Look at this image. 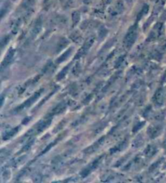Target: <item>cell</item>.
Wrapping results in <instances>:
<instances>
[{
    "instance_id": "1",
    "label": "cell",
    "mask_w": 166,
    "mask_h": 183,
    "mask_svg": "<svg viewBox=\"0 0 166 183\" xmlns=\"http://www.w3.org/2000/svg\"><path fill=\"white\" fill-rule=\"evenodd\" d=\"M137 35V27L136 26H134L131 29L129 30L128 33L126 35V38H125V43L127 46H131L135 40V38H136Z\"/></svg>"
},
{
    "instance_id": "2",
    "label": "cell",
    "mask_w": 166,
    "mask_h": 183,
    "mask_svg": "<svg viewBox=\"0 0 166 183\" xmlns=\"http://www.w3.org/2000/svg\"><path fill=\"white\" fill-rule=\"evenodd\" d=\"M163 94H162V92H161V91H158V92H157V94H156V100H157V102H160V103H161V102H162V101H163V99H162V98H163Z\"/></svg>"
},
{
    "instance_id": "3",
    "label": "cell",
    "mask_w": 166,
    "mask_h": 183,
    "mask_svg": "<svg viewBox=\"0 0 166 183\" xmlns=\"http://www.w3.org/2000/svg\"><path fill=\"white\" fill-rule=\"evenodd\" d=\"M165 77H166V75H165Z\"/></svg>"
}]
</instances>
